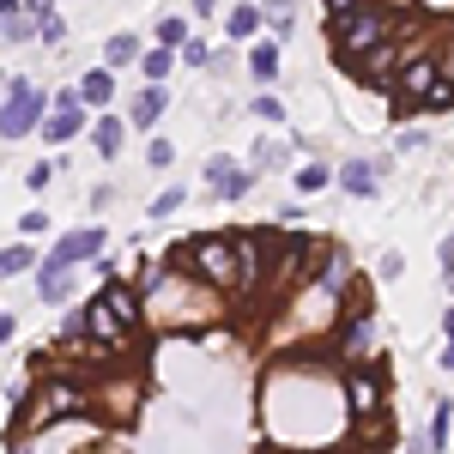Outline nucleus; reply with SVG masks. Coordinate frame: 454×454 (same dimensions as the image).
Here are the masks:
<instances>
[{"label": "nucleus", "mask_w": 454, "mask_h": 454, "mask_svg": "<svg viewBox=\"0 0 454 454\" xmlns=\"http://www.w3.org/2000/svg\"><path fill=\"white\" fill-rule=\"evenodd\" d=\"M140 303H145V327L152 333H212V321H224V291L200 285L194 273H176L164 261L140 267Z\"/></svg>", "instance_id": "f257e3e1"}, {"label": "nucleus", "mask_w": 454, "mask_h": 454, "mask_svg": "<svg viewBox=\"0 0 454 454\" xmlns=\"http://www.w3.org/2000/svg\"><path fill=\"white\" fill-rule=\"evenodd\" d=\"M85 333L115 346L121 357L140 351V333H145V303H140V285L134 279H104L98 297L85 303Z\"/></svg>", "instance_id": "f03ea898"}, {"label": "nucleus", "mask_w": 454, "mask_h": 454, "mask_svg": "<svg viewBox=\"0 0 454 454\" xmlns=\"http://www.w3.org/2000/svg\"><path fill=\"white\" fill-rule=\"evenodd\" d=\"M164 267H176V273H194L200 285L224 291V297H237V237H231V231H207V237L176 243L170 254H164Z\"/></svg>", "instance_id": "7ed1b4c3"}, {"label": "nucleus", "mask_w": 454, "mask_h": 454, "mask_svg": "<svg viewBox=\"0 0 454 454\" xmlns=\"http://www.w3.org/2000/svg\"><path fill=\"white\" fill-rule=\"evenodd\" d=\"M400 31V12L394 6H382V0H364V6H351V12H340V19H327V36H333V55H340V67H357L382 36Z\"/></svg>", "instance_id": "20e7f679"}, {"label": "nucleus", "mask_w": 454, "mask_h": 454, "mask_svg": "<svg viewBox=\"0 0 454 454\" xmlns=\"http://www.w3.org/2000/svg\"><path fill=\"white\" fill-rule=\"evenodd\" d=\"M140 406H145V382L134 376V370L91 382V419L104 424V430H128V424L140 419Z\"/></svg>", "instance_id": "39448f33"}, {"label": "nucleus", "mask_w": 454, "mask_h": 454, "mask_svg": "<svg viewBox=\"0 0 454 454\" xmlns=\"http://www.w3.org/2000/svg\"><path fill=\"white\" fill-rule=\"evenodd\" d=\"M43 115H49V91H43L36 79H6L0 140H31V134H43Z\"/></svg>", "instance_id": "423d86ee"}, {"label": "nucleus", "mask_w": 454, "mask_h": 454, "mask_svg": "<svg viewBox=\"0 0 454 454\" xmlns=\"http://www.w3.org/2000/svg\"><path fill=\"white\" fill-rule=\"evenodd\" d=\"M327 364L333 370H357V364H376V315H340V327L327 333Z\"/></svg>", "instance_id": "0eeeda50"}, {"label": "nucleus", "mask_w": 454, "mask_h": 454, "mask_svg": "<svg viewBox=\"0 0 454 454\" xmlns=\"http://www.w3.org/2000/svg\"><path fill=\"white\" fill-rule=\"evenodd\" d=\"M436 79H442V55L412 49V55H406V67H400V79H394V115L424 109V98H430V85H436Z\"/></svg>", "instance_id": "6e6552de"}, {"label": "nucleus", "mask_w": 454, "mask_h": 454, "mask_svg": "<svg viewBox=\"0 0 454 454\" xmlns=\"http://www.w3.org/2000/svg\"><path fill=\"white\" fill-rule=\"evenodd\" d=\"M346 419L351 424L387 419V376H382V364H357V370H346Z\"/></svg>", "instance_id": "1a4fd4ad"}, {"label": "nucleus", "mask_w": 454, "mask_h": 454, "mask_svg": "<svg viewBox=\"0 0 454 454\" xmlns=\"http://www.w3.org/2000/svg\"><path fill=\"white\" fill-rule=\"evenodd\" d=\"M79 134H91V104L79 98V91H55L49 98V115H43V140L49 145H73Z\"/></svg>", "instance_id": "9d476101"}, {"label": "nucleus", "mask_w": 454, "mask_h": 454, "mask_svg": "<svg viewBox=\"0 0 454 454\" xmlns=\"http://www.w3.org/2000/svg\"><path fill=\"white\" fill-rule=\"evenodd\" d=\"M400 67H406V43H400V31H394V36H382V43H376V49H370L351 73H357L364 85H376V91H394Z\"/></svg>", "instance_id": "9b49d317"}, {"label": "nucleus", "mask_w": 454, "mask_h": 454, "mask_svg": "<svg viewBox=\"0 0 454 454\" xmlns=\"http://www.w3.org/2000/svg\"><path fill=\"white\" fill-rule=\"evenodd\" d=\"M248 188H254V164H243V158H207V194L212 200H243Z\"/></svg>", "instance_id": "f8f14e48"}, {"label": "nucleus", "mask_w": 454, "mask_h": 454, "mask_svg": "<svg viewBox=\"0 0 454 454\" xmlns=\"http://www.w3.org/2000/svg\"><path fill=\"white\" fill-rule=\"evenodd\" d=\"M104 248H109L104 224H79V231H61V243L49 248V254H55V261H67V267H91Z\"/></svg>", "instance_id": "ddd939ff"}, {"label": "nucleus", "mask_w": 454, "mask_h": 454, "mask_svg": "<svg viewBox=\"0 0 454 454\" xmlns=\"http://www.w3.org/2000/svg\"><path fill=\"white\" fill-rule=\"evenodd\" d=\"M333 182L346 188L351 200H370V194L382 188V164H376V158H346V164H333Z\"/></svg>", "instance_id": "4468645a"}, {"label": "nucleus", "mask_w": 454, "mask_h": 454, "mask_svg": "<svg viewBox=\"0 0 454 454\" xmlns=\"http://www.w3.org/2000/svg\"><path fill=\"white\" fill-rule=\"evenodd\" d=\"M285 73V55H279V36H254L248 43V79L261 85V91H273Z\"/></svg>", "instance_id": "2eb2a0df"}, {"label": "nucleus", "mask_w": 454, "mask_h": 454, "mask_svg": "<svg viewBox=\"0 0 454 454\" xmlns=\"http://www.w3.org/2000/svg\"><path fill=\"white\" fill-rule=\"evenodd\" d=\"M73 273H79V267L43 254V261H36V297H43V303H67L73 297Z\"/></svg>", "instance_id": "dca6fc26"}, {"label": "nucleus", "mask_w": 454, "mask_h": 454, "mask_svg": "<svg viewBox=\"0 0 454 454\" xmlns=\"http://www.w3.org/2000/svg\"><path fill=\"white\" fill-rule=\"evenodd\" d=\"M170 115V91L164 85H145L140 98L128 104V128H140V134H158V121Z\"/></svg>", "instance_id": "f3484780"}, {"label": "nucleus", "mask_w": 454, "mask_h": 454, "mask_svg": "<svg viewBox=\"0 0 454 454\" xmlns=\"http://www.w3.org/2000/svg\"><path fill=\"white\" fill-rule=\"evenodd\" d=\"M315 279L327 285V291H340V297H346L351 285H357V261H351L340 243H327V248H321V267H315Z\"/></svg>", "instance_id": "a211bd4d"}, {"label": "nucleus", "mask_w": 454, "mask_h": 454, "mask_svg": "<svg viewBox=\"0 0 454 454\" xmlns=\"http://www.w3.org/2000/svg\"><path fill=\"white\" fill-rule=\"evenodd\" d=\"M261 25H267L261 0H237V6L224 12V31H231V43H254V36H261Z\"/></svg>", "instance_id": "6ab92c4d"}, {"label": "nucleus", "mask_w": 454, "mask_h": 454, "mask_svg": "<svg viewBox=\"0 0 454 454\" xmlns=\"http://www.w3.org/2000/svg\"><path fill=\"white\" fill-rule=\"evenodd\" d=\"M121 140H128V121H115V109H98V115H91V145H98V158L115 164Z\"/></svg>", "instance_id": "aec40b11"}, {"label": "nucleus", "mask_w": 454, "mask_h": 454, "mask_svg": "<svg viewBox=\"0 0 454 454\" xmlns=\"http://www.w3.org/2000/svg\"><path fill=\"white\" fill-rule=\"evenodd\" d=\"M140 55H145V43H140L134 31H115V36L104 43V67H109V73H121V67H140Z\"/></svg>", "instance_id": "412c9836"}, {"label": "nucleus", "mask_w": 454, "mask_h": 454, "mask_svg": "<svg viewBox=\"0 0 454 454\" xmlns=\"http://www.w3.org/2000/svg\"><path fill=\"white\" fill-rule=\"evenodd\" d=\"M36 261H43V254H36L25 237H19V243H6V248H0V285H6V279H25V273H36Z\"/></svg>", "instance_id": "4be33fe9"}, {"label": "nucleus", "mask_w": 454, "mask_h": 454, "mask_svg": "<svg viewBox=\"0 0 454 454\" xmlns=\"http://www.w3.org/2000/svg\"><path fill=\"white\" fill-rule=\"evenodd\" d=\"M73 91H79L91 109H109V104H115V73H109V67H91L79 85H73Z\"/></svg>", "instance_id": "5701e85b"}, {"label": "nucleus", "mask_w": 454, "mask_h": 454, "mask_svg": "<svg viewBox=\"0 0 454 454\" xmlns=\"http://www.w3.org/2000/svg\"><path fill=\"white\" fill-rule=\"evenodd\" d=\"M140 73H145V85H164V79L176 73V49H164V43H152V49L140 55Z\"/></svg>", "instance_id": "b1692460"}, {"label": "nucleus", "mask_w": 454, "mask_h": 454, "mask_svg": "<svg viewBox=\"0 0 454 454\" xmlns=\"http://www.w3.org/2000/svg\"><path fill=\"white\" fill-rule=\"evenodd\" d=\"M449 430H454V406H449V400H436V419H430V430H424V436H430V454L449 449Z\"/></svg>", "instance_id": "393cba45"}, {"label": "nucleus", "mask_w": 454, "mask_h": 454, "mask_svg": "<svg viewBox=\"0 0 454 454\" xmlns=\"http://www.w3.org/2000/svg\"><path fill=\"white\" fill-rule=\"evenodd\" d=\"M333 182V164H297V194H321Z\"/></svg>", "instance_id": "a878e982"}, {"label": "nucleus", "mask_w": 454, "mask_h": 454, "mask_svg": "<svg viewBox=\"0 0 454 454\" xmlns=\"http://www.w3.org/2000/svg\"><path fill=\"white\" fill-rule=\"evenodd\" d=\"M248 115H261V128H285V104L273 98V91H261V98L248 104Z\"/></svg>", "instance_id": "bb28decb"}, {"label": "nucleus", "mask_w": 454, "mask_h": 454, "mask_svg": "<svg viewBox=\"0 0 454 454\" xmlns=\"http://www.w3.org/2000/svg\"><path fill=\"white\" fill-rule=\"evenodd\" d=\"M0 36L19 49V43H31V36H36V19H31V12H19V19H0Z\"/></svg>", "instance_id": "cd10ccee"}, {"label": "nucleus", "mask_w": 454, "mask_h": 454, "mask_svg": "<svg viewBox=\"0 0 454 454\" xmlns=\"http://www.w3.org/2000/svg\"><path fill=\"white\" fill-rule=\"evenodd\" d=\"M158 43H164V49H182V43H188V19H170V12H158Z\"/></svg>", "instance_id": "c85d7f7f"}, {"label": "nucleus", "mask_w": 454, "mask_h": 454, "mask_svg": "<svg viewBox=\"0 0 454 454\" xmlns=\"http://www.w3.org/2000/svg\"><path fill=\"white\" fill-rule=\"evenodd\" d=\"M182 200H188V194H182V188H176V182H170V188H164V194H158V200H152V207H145V212H152V218L164 224V218H176V212H182Z\"/></svg>", "instance_id": "c756f323"}, {"label": "nucleus", "mask_w": 454, "mask_h": 454, "mask_svg": "<svg viewBox=\"0 0 454 454\" xmlns=\"http://www.w3.org/2000/svg\"><path fill=\"white\" fill-rule=\"evenodd\" d=\"M176 61H182V67H207V61H212V49L200 43V36H188V43L176 49Z\"/></svg>", "instance_id": "7c9ffc66"}, {"label": "nucleus", "mask_w": 454, "mask_h": 454, "mask_svg": "<svg viewBox=\"0 0 454 454\" xmlns=\"http://www.w3.org/2000/svg\"><path fill=\"white\" fill-rule=\"evenodd\" d=\"M36 43H67V19H61V12L36 19Z\"/></svg>", "instance_id": "2f4dec72"}, {"label": "nucleus", "mask_w": 454, "mask_h": 454, "mask_svg": "<svg viewBox=\"0 0 454 454\" xmlns=\"http://www.w3.org/2000/svg\"><path fill=\"white\" fill-rule=\"evenodd\" d=\"M49 182H55V158H43V164H31V170H25V188H31V194H43Z\"/></svg>", "instance_id": "473e14b6"}, {"label": "nucleus", "mask_w": 454, "mask_h": 454, "mask_svg": "<svg viewBox=\"0 0 454 454\" xmlns=\"http://www.w3.org/2000/svg\"><path fill=\"white\" fill-rule=\"evenodd\" d=\"M424 109H454V79L442 73L436 85H430V98H424Z\"/></svg>", "instance_id": "72a5a7b5"}, {"label": "nucleus", "mask_w": 454, "mask_h": 454, "mask_svg": "<svg viewBox=\"0 0 454 454\" xmlns=\"http://www.w3.org/2000/svg\"><path fill=\"white\" fill-rule=\"evenodd\" d=\"M145 164H152V170H170V164H176V145L170 140H152V145H145Z\"/></svg>", "instance_id": "f704fd0d"}, {"label": "nucleus", "mask_w": 454, "mask_h": 454, "mask_svg": "<svg viewBox=\"0 0 454 454\" xmlns=\"http://www.w3.org/2000/svg\"><path fill=\"white\" fill-rule=\"evenodd\" d=\"M285 158V145H254V170H273Z\"/></svg>", "instance_id": "c9c22d12"}, {"label": "nucleus", "mask_w": 454, "mask_h": 454, "mask_svg": "<svg viewBox=\"0 0 454 454\" xmlns=\"http://www.w3.org/2000/svg\"><path fill=\"white\" fill-rule=\"evenodd\" d=\"M19 231H25V237H43V231H49V212H25Z\"/></svg>", "instance_id": "e433bc0d"}, {"label": "nucleus", "mask_w": 454, "mask_h": 454, "mask_svg": "<svg viewBox=\"0 0 454 454\" xmlns=\"http://www.w3.org/2000/svg\"><path fill=\"white\" fill-rule=\"evenodd\" d=\"M12 340H19V315L0 309V346H12Z\"/></svg>", "instance_id": "4c0bfd02"}, {"label": "nucleus", "mask_w": 454, "mask_h": 454, "mask_svg": "<svg viewBox=\"0 0 454 454\" xmlns=\"http://www.w3.org/2000/svg\"><path fill=\"white\" fill-rule=\"evenodd\" d=\"M400 267H406L400 254H382V267H376V279H400Z\"/></svg>", "instance_id": "58836bf2"}, {"label": "nucleus", "mask_w": 454, "mask_h": 454, "mask_svg": "<svg viewBox=\"0 0 454 454\" xmlns=\"http://www.w3.org/2000/svg\"><path fill=\"white\" fill-rule=\"evenodd\" d=\"M25 12H31V19H49V12H61V6H55V0H25Z\"/></svg>", "instance_id": "ea45409f"}, {"label": "nucleus", "mask_w": 454, "mask_h": 454, "mask_svg": "<svg viewBox=\"0 0 454 454\" xmlns=\"http://www.w3.org/2000/svg\"><path fill=\"white\" fill-rule=\"evenodd\" d=\"M327 6V19H340V12H351V6H364V0H321Z\"/></svg>", "instance_id": "a19ab883"}, {"label": "nucleus", "mask_w": 454, "mask_h": 454, "mask_svg": "<svg viewBox=\"0 0 454 454\" xmlns=\"http://www.w3.org/2000/svg\"><path fill=\"white\" fill-rule=\"evenodd\" d=\"M261 12H267V19H279V12H291V0H261Z\"/></svg>", "instance_id": "79ce46f5"}, {"label": "nucleus", "mask_w": 454, "mask_h": 454, "mask_svg": "<svg viewBox=\"0 0 454 454\" xmlns=\"http://www.w3.org/2000/svg\"><path fill=\"white\" fill-rule=\"evenodd\" d=\"M25 12V0H0V19H19Z\"/></svg>", "instance_id": "37998d69"}, {"label": "nucleus", "mask_w": 454, "mask_h": 454, "mask_svg": "<svg viewBox=\"0 0 454 454\" xmlns=\"http://www.w3.org/2000/svg\"><path fill=\"white\" fill-rule=\"evenodd\" d=\"M212 6H218V0H194V19H212Z\"/></svg>", "instance_id": "c03bdc74"}, {"label": "nucleus", "mask_w": 454, "mask_h": 454, "mask_svg": "<svg viewBox=\"0 0 454 454\" xmlns=\"http://www.w3.org/2000/svg\"><path fill=\"white\" fill-rule=\"evenodd\" d=\"M436 364H442V370H454V340L442 346V357H436Z\"/></svg>", "instance_id": "a18cd8bd"}, {"label": "nucleus", "mask_w": 454, "mask_h": 454, "mask_svg": "<svg viewBox=\"0 0 454 454\" xmlns=\"http://www.w3.org/2000/svg\"><path fill=\"white\" fill-rule=\"evenodd\" d=\"M442 333H449V340H454V309H449V315H442Z\"/></svg>", "instance_id": "49530a36"}]
</instances>
